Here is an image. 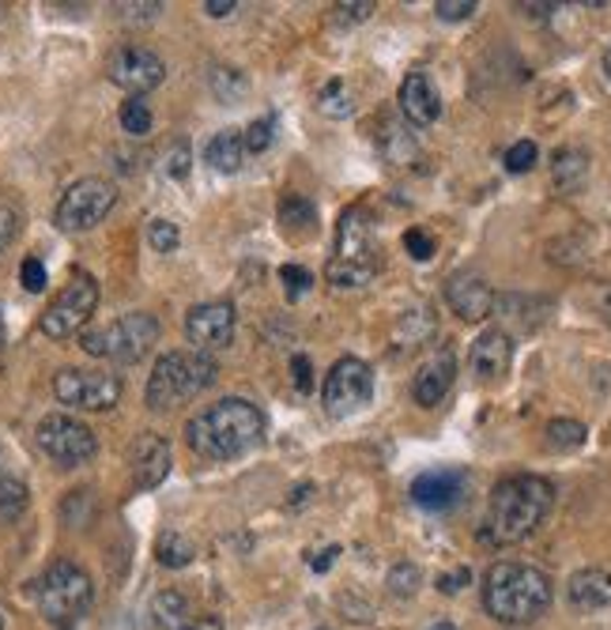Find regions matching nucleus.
Returning a JSON list of instances; mask_svg holds the SVG:
<instances>
[{"label":"nucleus","mask_w":611,"mask_h":630,"mask_svg":"<svg viewBox=\"0 0 611 630\" xmlns=\"http://www.w3.org/2000/svg\"><path fill=\"white\" fill-rule=\"evenodd\" d=\"M185 438L200 461H238L265 442V415L250 400L227 397L193 415Z\"/></svg>","instance_id":"nucleus-1"},{"label":"nucleus","mask_w":611,"mask_h":630,"mask_svg":"<svg viewBox=\"0 0 611 630\" xmlns=\"http://www.w3.org/2000/svg\"><path fill=\"white\" fill-rule=\"evenodd\" d=\"M551 506H555V488L543 476H509L491 491L487 517H483V540L495 543V548L529 540L547 522Z\"/></svg>","instance_id":"nucleus-2"},{"label":"nucleus","mask_w":611,"mask_h":630,"mask_svg":"<svg viewBox=\"0 0 611 630\" xmlns=\"http://www.w3.org/2000/svg\"><path fill=\"white\" fill-rule=\"evenodd\" d=\"M483 608L506 627L537 623L551 608V577L529 563H495L483 574Z\"/></svg>","instance_id":"nucleus-3"},{"label":"nucleus","mask_w":611,"mask_h":630,"mask_svg":"<svg viewBox=\"0 0 611 630\" xmlns=\"http://www.w3.org/2000/svg\"><path fill=\"white\" fill-rule=\"evenodd\" d=\"M378 272V245H373V224L362 208L344 211L336 227L333 257L325 265V276L333 287H367Z\"/></svg>","instance_id":"nucleus-4"},{"label":"nucleus","mask_w":611,"mask_h":630,"mask_svg":"<svg viewBox=\"0 0 611 630\" xmlns=\"http://www.w3.org/2000/svg\"><path fill=\"white\" fill-rule=\"evenodd\" d=\"M211 381H216V363L204 352H170L155 363L148 378V408L166 412V408L197 397Z\"/></svg>","instance_id":"nucleus-5"},{"label":"nucleus","mask_w":611,"mask_h":630,"mask_svg":"<svg viewBox=\"0 0 611 630\" xmlns=\"http://www.w3.org/2000/svg\"><path fill=\"white\" fill-rule=\"evenodd\" d=\"M159 340V321L151 313H125V318L109 321L102 329H91L80 336V347L95 359L109 363H140L143 355L155 347Z\"/></svg>","instance_id":"nucleus-6"},{"label":"nucleus","mask_w":611,"mask_h":630,"mask_svg":"<svg viewBox=\"0 0 611 630\" xmlns=\"http://www.w3.org/2000/svg\"><path fill=\"white\" fill-rule=\"evenodd\" d=\"M91 597H95V589H91L88 570L68 563V559L49 566L38 582V611L57 627L76 623L91 608Z\"/></svg>","instance_id":"nucleus-7"},{"label":"nucleus","mask_w":611,"mask_h":630,"mask_svg":"<svg viewBox=\"0 0 611 630\" xmlns=\"http://www.w3.org/2000/svg\"><path fill=\"white\" fill-rule=\"evenodd\" d=\"M114 204H117L114 182H106V177H80V182L68 185L65 197L57 201L54 224L68 234L91 231V227H99L102 219L114 211Z\"/></svg>","instance_id":"nucleus-8"},{"label":"nucleus","mask_w":611,"mask_h":630,"mask_svg":"<svg viewBox=\"0 0 611 630\" xmlns=\"http://www.w3.org/2000/svg\"><path fill=\"white\" fill-rule=\"evenodd\" d=\"M95 306H99L95 276H88V272H76V276L61 287V295H57V299L46 306L38 329L46 332L49 340H72V336H80V329L91 321Z\"/></svg>","instance_id":"nucleus-9"},{"label":"nucleus","mask_w":611,"mask_h":630,"mask_svg":"<svg viewBox=\"0 0 611 630\" xmlns=\"http://www.w3.org/2000/svg\"><path fill=\"white\" fill-rule=\"evenodd\" d=\"M321 400H325V412L333 420H347V415L362 412L373 400V370L362 359H355V355H344L325 374Z\"/></svg>","instance_id":"nucleus-10"},{"label":"nucleus","mask_w":611,"mask_h":630,"mask_svg":"<svg viewBox=\"0 0 611 630\" xmlns=\"http://www.w3.org/2000/svg\"><path fill=\"white\" fill-rule=\"evenodd\" d=\"M38 449L57 461L61 468H76V465H88L91 457L99 454V442H95V431L88 423L72 420V415H46L38 423Z\"/></svg>","instance_id":"nucleus-11"},{"label":"nucleus","mask_w":611,"mask_h":630,"mask_svg":"<svg viewBox=\"0 0 611 630\" xmlns=\"http://www.w3.org/2000/svg\"><path fill=\"white\" fill-rule=\"evenodd\" d=\"M54 393L61 404L80 412H109L122 400V378L109 370H61L54 378Z\"/></svg>","instance_id":"nucleus-12"},{"label":"nucleus","mask_w":611,"mask_h":630,"mask_svg":"<svg viewBox=\"0 0 611 630\" xmlns=\"http://www.w3.org/2000/svg\"><path fill=\"white\" fill-rule=\"evenodd\" d=\"M109 83H117L122 91H129L132 99H143L148 91H155L166 80V65L155 49L148 46H122L106 61Z\"/></svg>","instance_id":"nucleus-13"},{"label":"nucleus","mask_w":611,"mask_h":630,"mask_svg":"<svg viewBox=\"0 0 611 630\" xmlns=\"http://www.w3.org/2000/svg\"><path fill=\"white\" fill-rule=\"evenodd\" d=\"M185 336L197 352H219L234 340V306L231 302H200L185 313Z\"/></svg>","instance_id":"nucleus-14"},{"label":"nucleus","mask_w":611,"mask_h":630,"mask_svg":"<svg viewBox=\"0 0 611 630\" xmlns=\"http://www.w3.org/2000/svg\"><path fill=\"white\" fill-rule=\"evenodd\" d=\"M129 465H132V483L140 491H151L170 476V465H174V454H170V442L163 434H140L132 442V454H129Z\"/></svg>","instance_id":"nucleus-15"},{"label":"nucleus","mask_w":611,"mask_h":630,"mask_svg":"<svg viewBox=\"0 0 611 630\" xmlns=\"http://www.w3.org/2000/svg\"><path fill=\"white\" fill-rule=\"evenodd\" d=\"M464 495V472L461 468H430L412 483V502L423 509H453Z\"/></svg>","instance_id":"nucleus-16"},{"label":"nucleus","mask_w":611,"mask_h":630,"mask_svg":"<svg viewBox=\"0 0 611 630\" xmlns=\"http://www.w3.org/2000/svg\"><path fill=\"white\" fill-rule=\"evenodd\" d=\"M446 302L453 306L457 318L464 321H483L495 310V291L483 276H472V272H461L446 284Z\"/></svg>","instance_id":"nucleus-17"},{"label":"nucleus","mask_w":611,"mask_h":630,"mask_svg":"<svg viewBox=\"0 0 611 630\" xmlns=\"http://www.w3.org/2000/svg\"><path fill=\"white\" fill-rule=\"evenodd\" d=\"M453 378H457V359H453V352H446V347H441V352L430 355V359L419 366V374H415V381H412L415 404H423V408L441 404V397L449 393Z\"/></svg>","instance_id":"nucleus-18"},{"label":"nucleus","mask_w":611,"mask_h":630,"mask_svg":"<svg viewBox=\"0 0 611 630\" xmlns=\"http://www.w3.org/2000/svg\"><path fill=\"white\" fill-rule=\"evenodd\" d=\"M401 110L412 125H435L441 114V95L427 72H407L401 83Z\"/></svg>","instance_id":"nucleus-19"},{"label":"nucleus","mask_w":611,"mask_h":630,"mask_svg":"<svg viewBox=\"0 0 611 630\" xmlns=\"http://www.w3.org/2000/svg\"><path fill=\"white\" fill-rule=\"evenodd\" d=\"M472 370L480 374V378H503L509 370V363H514V340H509V332L503 329H487L475 336L472 344Z\"/></svg>","instance_id":"nucleus-20"},{"label":"nucleus","mask_w":611,"mask_h":630,"mask_svg":"<svg viewBox=\"0 0 611 630\" xmlns=\"http://www.w3.org/2000/svg\"><path fill=\"white\" fill-rule=\"evenodd\" d=\"M566 593H570V604L577 611H604L611 608V574L597 566L577 570L570 585H566Z\"/></svg>","instance_id":"nucleus-21"},{"label":"nucleus","mask_w":611,"mask_h":630,"mask_svg":"<svg viewBox=\"0 0 611 630\" xmlns=\"http://www.w3.org/2000/svg\"><path fill=\"white\" fill-rule=\"evenodd\" d=\"M204 163H211L219 170V174H238L245 163V144H242V133L234 129H223L216 133L208 140V148H204Z\"/></svg>","instance_id":"nucleus-22"},{"label":"nucleus","mask_w":611,"mask_h":630,"mask_svg":"<svg viewBox=\"0 0 611 630\" xmlns=\"http://www.w3.org/2000/svg\"><path fill=\"white\" fill-rule=\"evenodd\" d=\"M151 623L159 630H182L189 623V600L177 589H163L155 600H151Z\"/></svg>","instance_id":"nucleus-23"},{"label":"nucleus","mask_w":611,"mask_h":630,"mask_svg":"<svg viewBox=\"0 0 611 630\" xmlns=\"http://www.w3.org/2000/svg\"><path fill=\"white\" fill-rule=\"evenodd\" d=\"M555 185L563 193H574V190H581L585 185V174H589V159H585V151H574V148H566V151H558L555 156Z\"/></svg>","instance_id":"nucleus-24"},{"label":"nucleus","mask_w":611,"mask_h":630,"mask_svg":"<svg viewBox=\"0 0 611 630\" xmlns=\"http://www.w3.org/2000/svg\"><path fill=\"white\" fill-rule=\"evenodd\" d=\"M23 509H27V488L15 476H0V517L15 522Z\"/></svg>","instance_id":"nucleus-25"},{"label":"nucleus","mask_w":611,"mask_h":630,"mask_svg":"<svg viewBox=\"0 0 611 630\" xmlns=\"http://www.w3.org/2000/svg\"><path fill=\"white\" fill-rule=\"evenodd\" d=\"M151 106L143 99H125L122 102V129L129 136H148L151 133Z\"/></svg>","instance_id":"nucleus-26"},{"label":"nucleus","mask_w":611,"mask_h":630,"mask_svg":"<svg viewBox=\"0 0 611 630\" xmlns=\"http://www.w3.org/2000/svg\"><path fill=\"white\" fill-rule=\"evenodd\" d=\"M585 442V423L577 420H551L547 423V446L551 449H577Z\"/></svg>","instance_id":"nucleus-27"},{"label":"nucleus","mask_w":611,"mask_h":630,"mask_svg":"<svg viewBox=\"0 0 611 630\" xmlns=\"http://www.w3.org/2000/svg\"><path fill=\"white\" fill-rule=\"evenodd\" d=\"M272 133H276V117H257V122L242 133L245 156H265L272 148Z\"/></svg>","instance_id":"nucleus-28"},{"label":"nucleus","mask_w":611,"mask_h":630,"mask_svg":"<svg viewBox=\"0 0 611 630\" xmlns=\"http://www.w3.org/2000/svg\"><path fill=\"white\" fill-rule=\"evenodd\" d=\"M193 559V543L185 540V536H177V532H170L159 540V563L163 566H185Z\"/></svg>","instance_id":"nucleus-29"},{"label":"nucleus","mask_w":611,"mask_h":630,"mask_svg":"<svg viewBox=\"0 0 611 630\" xmlns=\"http://www.w3.org/2000/svg\"><path fill=\"white\" fill-rule=\"evenodd\" d=\"M148 242L155 253H174L177 242H182V231H177V224H170V219H151L148 224Z\"/></svg>","instance_id":"nucleus-30"},{"label":"nucleus","mask_w":611,"mask_h":630,"mask_svg":"<svg viewBox=\"0 0 611 630\" xmlns=\"http://www.w3.org/2000/svg\"><path fill=\"white\" fill-rule=\"evenodd\" d=\"M415 589H419V566L396 563L389 570V593H393V597H415Z\"/></svg>","instance_id":"nucleus-31"},{"label":"nucleus","mask_w":611,"mask_h":630,"mask_svg":"<svg viewBox=\"0 0 611 630\" xmlns=\"http://www.w3.org/2000/svg\"><path fill=\"white\" fill-rule=\"evenodd\" d=\"M540 159V148L532 140H517L514 148L506 151V170L509 174H529L532 167H537Z\"/></svg>","instance_id":"nucleus-32"},{"label":"nucleus","mask_w":611,"mask_h":630,"mask_svg":"<svg viewBox=\"0 0 611 630\" xmlns=\"http://www.w3.org/2000/svg\"><path fill=\"white\" fill-rule=\"evenodd\" d=\"M321 110H325L328 117H347V114H355V102L351 95L344 91V83L333 80L325 91H321Z\"/></svg>","instance_id":"nucleus-33"},{"label":"nucleus","mask_w":611,"mask_h":630,"mask_svg":"<svg viewBox=\"0 0 611 630\" xmlns=\"http://www.w3.org/2000/svg\"><path fill=\"white\" fill-rule=\"evenodd\" d=\"M279 279H284V291H287V299H302L306 291L313 287V272H306L302 265H284L279 268Z\"/></svg>","instance_id":"nucleus-34"},{"label":"nucleus","mask_w":611,"mask_h":630,"mask_svg":"<svg viewBox=\"0 0 611 630\" xmlns=\"http://www.w3.org/2000/svg\"><path fill=\"white\" fill-rule=\"evenodd\" d=\"M279 219L287 224V231H291V227H299V224H313V204L302 201V197L284 201V208H279Z\"/></svg>","instance_id":"nucleus-35"},{"label":"nucleus","mask_w":611,"mask_h":630,"mask_svg":"<svg viewBox=\"0 0 611 630\" xmlns=\"http://www.w3.org/2000/svg\"><path fill=\"white\" fill-rule=\"evenodd\" d=\"M20 284L27 287L31 295L46 291V284H49V276H46V265H42L38 257H27V261H23V268H20Z\"/></svg>","instance_id":"nucleus-36"},{"label":"nucleus","mask_w":611,"mask_h":630,"mask_svg":"<svg viewBox=\"0 0 611 630\" xmlns=\"http://www.w3.org/2000/svg\"><path fill=\"white\" fill-rule=\"evenodd\" d=\"M404 250L412 253L415 261H430L435 257V238L427 231H419V227H412V231L404 234Z\"/></svg>","instance_id":"nucleus-37"},{"label":"nucleus","mask_w":611,"mask_h":630,"mask_svg":"<svg viewBox=\"0 0 611 630\" xmlns=\"http://www.w3.org/2000/svg\"><path fill=\"white\" fill-rule=\"evenodd\" d=\"M435 12H438V20H446V23L469 20V15L475 12V0H438Z\"/></svg>","instance_id":"nucleus-38"},{"label":"nucleus","mask_w":611,"mask_h":630,"mask_svg":"<svg viewBox=\"0 0 611 630\" xmlns=\"http://www.w3.org/2000/svg\"><path fill=\"white\" fill-rule=\"evenodd\" d=\"M291 374H295V386H299V393H313V366L306 355H295L291 359Z\"/></svg>","instance_id":"nucleus-39"},{"label":"nucleus","mask_w":611,"mask_h":630,"mask_svg":"<svg viewBox=\"0 0 611 630\" xmlns=\"http://www.w3.org/2000/svg\"><path fill=\"white\" fill-rule=\"evenodd\" d=\"M373 12V0H359V4H336V15L347 23H367Z\"/></svg>","instance_id":"nucleus-40"},{"label":"nucleus","mask_w":611,"mask_h":630,"mask_svg":"<svg viewBox=\"0 0 611 630\" xmlns=\"http://www.w3.org/2000/svg\"><path fill=\"white\" fill-rule=\"evenodd\" d=\"M15 227H20V216H15L12 208H4V204H0V253H4L8 242L15 238Z\"/></svg>","instance_id":"nucleus-41"},{"label":"nucleus","mask_w":611,"mask_h":630,"mask_svg":"<svg viewBox=\"0 0 611 630\" xmlns=\"http://www.w3.org/2000/svg\"><path fill=\"white\" fill-rule=\"evenodd\" d=\"M166 170H170V174H174V177H185V174H189V148H185V144H177L174 163H170Z\"/></svg>","instance_id":"nucleus-42"},{"label":"nucleus","mask_w":611,"mask_h":630,"mask_svg":"<svg viewBox=\"0 0 611 630\" xmlns=\"http://www.w3.org/2000/svg\"><path fill=\"white\" fill-rule=\"evenodd\" d=\"M469 582V570H457V574H446V577H438V589L441 593H457L461 585Z\"/></svg>","instance_id":"nucleus-43"},{"label":"nucleus","mask_w":611,"mask_h":630,"mask_svg":"<svg viewBox=\"0 0 611 630\" xmlns=\"http://www.w3.org/2000/svg\"><path fill=\"white\" fill-rule=\"evenodd\" d=\"M182 630H223V619L216 616H200V619H189Z\"/></svg>","instance_id":"nucleus-44"},{"label":"nucleus","mask_w":611,"mask_h":630,"mask_svg":"<svg viewBox=\"0 0 611 630\" xmlns=\"http://www.w3.org/2000/svg\"><path fill=\"white\" fill-rule=\"evenodd\" d=\"M204 12L216 15V20H223V15L234 12V0H231V4H227V0H208V4H204Z\"/></svg>","instance_id":"nucleus-45"},{"label":"nucleus","mask_w":611,"mask_h":630,"mask_svg":"<svg viewBox=\"0 0 611 630\" xmlns=\"http://www.w3.org/2000/svg\"><path fill=\"white\" fill-rule=\"evenodd\" d=\"M430 630H457L453 623H449V619H441V623H435V627H430Z\"/></svg>","instance_id":"nucleus-46"},{"label":"nucleus","mask_w":611,"mask_h":630,"mask_svg":"<svg viewBox=\"0 0 611 630\" xmlns=\"http://www.w3.org/2000/svg\"><path fill=\"white\" fill-rule=\"evenodd\" d=\"M604 72H608V76H611V46H608V49H604Z\"/></svg>","instance_id":"nucleus-47"},{"label":"nucleus","mask_w":611,"mask_h":630,"mask_svg":"<svg viewBox=\"0 0 611 630\" xmlns=\"http://www.w3.org/2000/svg\"><path fill=\"white\" fill-rule=\"evenodd\" d=\"M0 344H4V318H0Z\"/></svg>","instance_id":"nucleus-48"},{"label":"nucleus","mask_w":611,"mask_h":630,"mask_svg":"<svg viewBox=\"0 0 611 630\" xmlns=\"http://www.w3.org/2000/svg\"><path fill=\"white\" fill-rule=\"evenodd\" d=\"M0 630H4V616H0Z\"/></svg>","instance_id":"nucleus-49"},{"label":"nucleus","mask_w":611,"mask_h":630,"mask_svg":"<svg viewBox=\"0 0 611 630\" xmlns=\"http://www.w3.org/2000/svg\"><path fill=\"white\" fill-rule=\"evenodd\" d=\"M318 630H328V627H318Z\"/></svg>","instance_id":"nucleus-50"}]
</instances>
